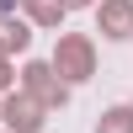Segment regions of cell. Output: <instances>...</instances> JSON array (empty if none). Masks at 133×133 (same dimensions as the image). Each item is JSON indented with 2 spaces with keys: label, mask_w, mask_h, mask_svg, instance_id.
<instances>
[{
  "label": "cell",
  "mask_w": 133,
  "mask_h": 133,
  "mask_svg": "<svg viewBox=\"0 0 133 133\" xmlns=\"http://www.w3.org/2000/svg\"><path fill=\"white\" fill-rule=\"evenodd\" d=\"M96 21H101V37H128L133 32V5L128 0H107Z\"/></svg>",
  "instance_id": "obj_2"
},
{
  "label": "cell",
  "mask_w": 133,
  "mask_h": 133,
  "mask_svg": "<svg viewBox=\"0 0 133 133\" xmlns=\"http://www.w3.org/2000/svg\"><path fill=\"white\" fill-rule=\"evenodd\" d=\"M0 117H5L11 133H37V128H43V101L21 91V96H11V101L0 107Z\"/></svg>",
  "instance_id": "obj_1"
},
{
  "label": "cell",
  "mask_w": 133,
  "mask_h": 133,
  "mask_svg": "<svg viewBox=\"0 0 133 133\" xmlns=\"http://www.w3.org/2000/svg\"><path fill=\"white\" fill-rule=\"evenodd\" d=\"M21 5H27V16H32V21H43V27H59V16L69 11L64 0H21Z\"/></svg>",
  "instance_id": "obj_6"
},
{
  "label": "cell",
  "mask_w": 133,
  "mask_h": 133,
  "mask_svg": "<svg viewBox=\"0 0 133 133\" xmlns=\"http://www.w3.org/2000/svg\"><path fill=\"white\" fill-rule=\"evenodd\" d=\"M64 5H96V0H64Z\"/></svg>",
  "instance_id": "obj_8"
},
{
  "label": "cell",
  "mask_w": 133,
  "mask_h": 133,
  "mask_svg": "<svg viewBox=\"0 0 133 133\" xmlns=\"http://www.w3.org/2000/svg\"><path fill=\"white\" fill-rule=\"evenodd\" d=\"M11 48H27V21H16V16H5L0 11V53H11Z\"/></svg>",
  "instance_id": "obj_5"
},
{
  "label": "cell",
  "mask_w": 133,
  "mask_h": 133,
  "mask_svg": "<svg viewBox=\"0 0 133 133\" xmlns=\"http://www.w3.org/2000/svg\"><path fill=\"white\" fill-rule=\"evenodd\" d=\"M27 85L43 96V101H64V85H53V69H48V64H32V69H27Z\"/></svg>",
  "instance_id": "obj_4"
},
{
  "label": "cell",
  "mask_w": 133,
  "mask_h": 133,
  "mask_svg": "<svg viewBox=\"0 0 133 133\" xmlns=\"http://www.w3.org/2000/svg\"><path fill=\"white\" fill-rule=\"evenodd\" d=\"M96 133H133V107H112V112L96 123Z\"/></svg>",
  "instance_id": "obj_7"
},
{
  "label": "cell",
  "mask_w": 133,
  "mask_h": 133,
  "mask_svg": "<svg viewBox=\"0 0 133 133\" xmlns=\"http://www.w3.org/2000/svg\"><path fill=\"white\" fill-rule=\"evenodd\" d=\"M5 80H11V75H5V59H0V85H5Z\"/></svg>",
  "instance_id": "obj_9"
},
{
  "label": "cell",
  "mask_w": 133,
  "mask_h": 133,
  "mask_svg": "<svg viewBox=\"0 0 133 133\" xmlns=\"http://www.w3.org/2000/svg\"><path fill=\"white\" fill-rule=\"evenodd\" d=\"M59 75L85 80V75H91V48H85V43H59Z\"/></svg>",
  "instance_id": "obj_3"
}]
</instances>
